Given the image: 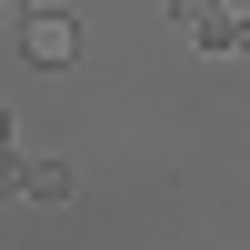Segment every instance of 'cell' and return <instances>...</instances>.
I'll use <instances>...</instances> for the list:
<instances>
[{"mask_svg":"<svg viewBox=\"0 0 250 250\" xmlns=\"http://www.w3.org/2000/svg\"><path fill=\"white\" fill-rule=\"evenodd\" d=\"M20 50H30L40 70H70V60H80V30L50 20V10H20Z\"/></svg>","mask_w":250,"mask_h":250,"instance_id":"obj_1","label":"cell"},{"mask_svg":"<svg viewBox=\"0 0 250 250\" xmlns=\"http://www.w3.org/2000/svg\"><path fill=\"white\" fill-rule=\"evenodd\" d=\"M10 190H20V200H70V170H60V160H20Z\"/></svg>","mask_w":250,"mask_h":250,"instance_id":"obj_3","label":"cell"},{"mask_svg":"<svg viewBox=\"0 0 250 250\" xmlns=\"http://www.w3.org/2000/svg\"><path fill=\"white\" fill-rule=\"evenodd\" d=\"M0 20H20V0H0Z\"/></svg>","mask_w":250,"mask_h":250,"instance_id":"obj_4","label":"cell"},{"mask_svg":"<svg viewBox=\"0 0 250 250\" xmlns=\"http://www.w3.org/2000/svg\"><path fill=\"white\" fill-rule=\"evenodd\" d=\"M0 150H10V120H0Z\"/></svg>","mask_w":250,"mask_h":250,"instance_id":"obj_5","label":"cell"},{"mask_svg":"<svg viewBox=\"0 0 250 250\" xmlns=\"http://www.w3.org/2000/svg\"><path fill=\"white\" fill-rule=\"evenodd\" d=\"M170 10L190 20V40H210V50H240V30H250L240 0H170Z\"/></svg>","mask_w":250,"mask_h":250,"instance_id":"obj_2","label":"cell"}]
</instances>
